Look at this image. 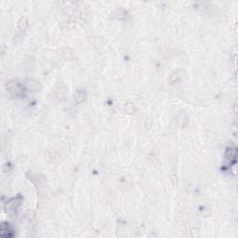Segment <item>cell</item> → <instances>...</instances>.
<instances>
[{"label":"cell","mask_w":238,"mask_h":238,"mask_svg":"<svg viewBox=\"0 0 238 238\" xmlns=\"http://www.w3.org/2000/svg\"><path fill=\"white\" fill-rule=\"evenodd\" d=\"M87 97V94H86V91L84 90H79L76 92V94H75V100H76L78 102H81L83 101L86 99Z\"/></svg>","instance_id":"1"}]
</instances>
